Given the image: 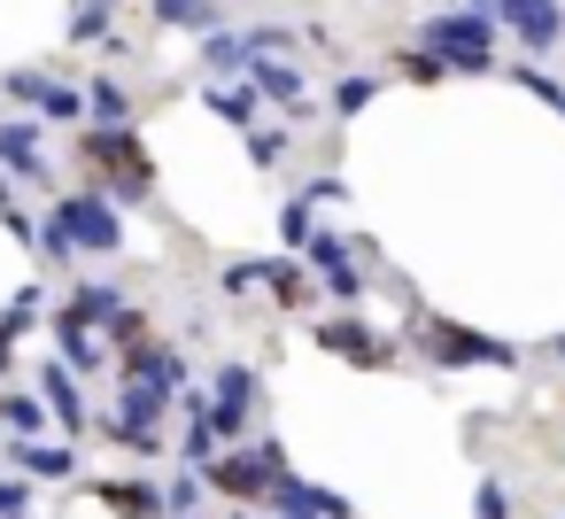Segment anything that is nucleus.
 Instances as JSON below:
<instances>
[{
	"label": "nucleus",
	"instance_id": "2eb2a0df",
	"mask_svg": "<svg viewBox=\"0 0 565 519\" xmlns=\"http://www.w3.org/2000/svg\"><path fill=\"white\" fill-rule=\"evenodd\" d=\"M271 504H295V511H318V519H356L349 496H333V488H318V480H295V473H279Z\"/></svg>",
	"mask_w": 565,
	"mask_h": 519
},
{
	"label": "nucleus",
	"instance_id": "dca6fc26",
	"mask_svg": "<svg viewBox=\"0 0 565 519\" xmlns=\"http://www.w3.org/2000/svg\"><path fill=\"white\" fill-rule=\"evenodd\" d=\"M318 341H326L333 357H356V364H380V357H387V341H380L372 326H349V318H326Z\"/></svg>",
	"mask_w": 565,
	"mask_h": 519
},
{
	"label": "nucleus",
	"instance_id": "39448f33",
	"mask_svg": "<svg viewBox=\"0 0 565 519\" xmlns=\"http://www.w3.org/2000/svg\"><path fill=\"white\" fill-rule=\"evenodd\" d=\"M302 256H310V272L326 279V295H341V303H356V295H364V264H356V248H349L341 233H310V241H302Z\"/></svg>",
	"mask_w": 565,
	"mask_h": 519
},
{
	"label": "nucleus",
	"instance_id": "f257e3e1",
	"mask_svg": "<svg viewBox=\"0 0 565 519\" xmlns=\"http://www.w3.org/2000/svg\"><path fill=\"white\" fill-rule=\"evenodd\" d=\"M78 148H86V163H102V171H109V194H117V202H148V194H156V171H148L140 133H132V125H94Z\"/></svg>",
	"mask_w": 565,
	"mask_h": 519
},
{
	"label": "nucleus",
	"instance_id": "f03ea898",
	"mask_svg": "<svg viewBox=\"0 0 565 519\" xmlns=\"http://www.w3.org/2000/svg\"><path fill=\"white\" fill-rule=\"evenodd\" d=\"M426 47L449 71H495V17L488 9H449V17L426 24Z\"/></svg>",
	"mask_w": 565,
	"mask_h": 519
},
{
	"label": "nucleus",
	"instance_id": "9b49d317",
	"mask_svg": "<svg viewBox=\"0 0 565 519\" xmlns=\"http://www.w3.org/2000/svg\"><path fill=\"white\" fill-rule=\"evenodd\" d=\"M94 504H109L117 519H171V504H163V488H156V480H102V488H94Z\"/></svg>",
	"mask_w": 565,
	"mask_h": 519
},
{
	"label": "nucleus",
	"instance_id": "c756f323",
	"mask_svg": "<svg viewBox=\"0 0 565 519\" xmlns=\"http://www.w3.org/2000/svg\"><path fill=\"white\" fill-rule=\"evenodd\" d=\"M102 333H109L117 349H132V341H148V310H132V303H125V310H117V318H109Z\"/></svg>",
	"mask_w": 565,
	"mask_h": 519
},
{
	"label": "nucleus",
	"instance_id": "cd10ccee",
	"mask_svg": "<svg viewBox=\"0 0 565 519\" xmlns=\"http://www.w3.org/2000/svg\"><path fill=\"white\" fill-rule=\"evenodd\" d=\"M310 218H318V194H310V187H302V194H295V202H287V210H279V233H287V241H295V248H302V241H310Z\"/></svg>",
	"mask_w": 565,
	"mask_h": 519
},
{
	"label": "nucleus",
	"instance_id": "9d476101",
	"mask_svg": "<svg viewBox=\"0 0 565 519\" xmlns=\"http://www.w3.org/2000/svg\"><path fill=\"white\" fill-rule=\"evenodd\" d=\"M0 171H24V179L47 187V148H40V125H32V117H9V125H0Z\"/></svg>",
	"mask_w": 565,
	"mask_h": 519
},
{
	"label": "nucleus",
	"instance_id": "72a5a7b5",
	"mask_svg": "<svg viewBox=\"0 0 565 519\" xmlns=\"http://www.w3.org/2000/svg\"><path fill=\"white\" fill-rule=\"evenodd\" d=\"M279 519H318V511H295V504H279Z\"/></svg>",
	"mask_w": 565,
	"mask_h": 519
},
{
	"label": "nucleus",
	"instance_id": "4468645a",
	"mask_svg": "<svg viewBox=\"0 0 565 519\" xmlns=\"http://www.w3.org/2000/svg\"><path fill=\"white\" fill-rule=\"evenodd\" d=\"M47 326H55V341H63V364H78V372H94V364L109 357V341H94V318H78V310H55Z\"/></svg>",
	"mask_w": 565,
	"mask_h": 519
},
{
	"label": "nucleus",
	"instance_id": "6ab92c4d",
	"mask_svg": "<svg viewBox=\"0 0 565 519\" xmlns=\"http://www.w3.org/2000/svg\"><path fill=\"white\" fill-rule=\"evenodd\" d=\"M109 17H117L109 0H78V17H71V40H78V47H102V40L117 47V24H109Z\"/></svg>",
	"mask_w": 565,
	"mask_h": 519
},
{
	"label": "nucleus",
	"instance_id": "aec40b11",
	"mask_svg": "<svg viewBox=\"0 0 565 519\" xmlns=\"http://www.w3.org/2000/svg\"><path fill=\"white\" fill-rule=\"evenodd\" d=\"M156 24H186V32H217V9L210 0H148Z\"/></svg>",
	"mask_w": 565,
	"mask_h": 519
},
{
	"label": "nucleus",
	"instance_id": "2f4dec72",
	"mask_svg": "<svg viewBox=\"0 0 565 519\" xmlns=\"http://www.w3.org/2000/svg\"><path fill=\"white\" fill-rule=\"evenodd\" d=\"M472 511H480V519H511V496H503V480H480Z\"/></svg>",
	"mask_w": 565,
	"mask_h": 519
},
{
	"label": "nucleus",
	"instance_id": "c9c22d12",
	"mask_svg": "<svg viewBox=\"0 0 565 519\" xmlns=\"http://www.w3.org/2000/svg\"><path fill=\"white\" fill-rule=\"evenodd\" d=\"M550 349H557V357H565V333H557V341H550Z\"/></svg>",
	"mask_w": 565,
	"mask_h": 519
},
{
	"label": "nucleus",
	"instance_id": "f704fd0d",
	"mask_svg": "<svg viewBox=\"0 0 565 519\" xmlns=\"http://www.w3.org/2000/svg\"><path fill=\"white\" fill-rule=\"evenodd\" d=\"M9 202H17V194H9V179H0V210H9Z\"/></svg>",
	"mask_w": 565,
	"mask_h": 519
},
{
	"label": "nucleus",
	"instance_id": "c85d7f7f",
	"mask_svg": "<svg viewBox=\"0 0 565 519\" xmlns=\"http://www.w3.org/2000/svg\"><path fill=\"white\" fill-rule=\"evenodd\" d=\"M287 148H295V140H287L279 125H256V133H248V156H256L264 171H271V163H287Z\"/></svg>",
	"mask_w": 565,
	"mask_h": 519
},
{
	"label": "nucleus",
	"instance_id": "0eeeda50",
	"mask_svg": "<svg viewBox=\"0 0 565 519\" xmlns=\"http://www.w3.org/2000/svg\"><path fill=\"white\" fill-rule=\"evenodd\" d=\"M488 17H503L511 32H519V47H550L557 32H565V17H557V0H480Z\"/></svg>",
	"mask_w": 565,
	"mask_h": 519
},
{
	"label": "nucleus",
	"instance_id": "393cba45",
	"mask_svg": "<svg viewBox=\"0 0 565 519\" xmlns=\"http://www.w3.org/2000/svg\"><path fill=\"white\" fill-rule=\"evenodd\" d=\"M372 94H380V78H372V71H349V78L333 86V109L356 117V109H372Z\"/></svg>",
	"mask_w": 565,
	"mask_h": 519
},
{
	"label": "nucleus",
	"instance_id": "473e14b6",
	"mask_svg": "<svg viewBox=\"0 0 565 519\" xmlns=\"http://www.w3.org/2000/svg\"><path fill=\"white\" fill-rule=\"evenodd\" d=\"M24 504H32L24 480H0V519H24Z\"/></svg>",
	"mask_w": 565,
	"mask_h": 519
},
{
	"label": "nucleus",
	"instance_id": "f3484780",
	"mask_svg": "<svg viewBox=\"0 0 565 519\" xmlns=\"http://www.w3.org/2000/svg\"><path fill=\"white\" fill-rule=\"evenodd\" d=\"M171 449H179V465H210V457L225 449V434H217V419H210V403H186V434H179Z\"/></svg>",
	"mask_w": 565,
	"mask_h": 519
},
{
	"label": "nucleus",
	"instance_id": "412c9836",
	"mask_svg": "<svg viewBox=\"0 0 565 519\" xmlns=\"http://www.w3.org/2000/svg\"><path fill=\"white\" fill-rule=\"evenodd\" d=\"M71 310H78V318H94V326H109V318L125 310V295H117V279H86V287L71 295Z\"/></svg>",
	"mask_w": 565,
	"mask_h": 519
},
{
	"label": "nucleus",
	"instance_id": "5701e85b",
	"mask_svg": "<svg viewBox=\"0 0 565 519\" xmlns=\"http://www.w3.org/2000/svg\"><path fill=\"white\" fill-rule=\"evenodd\" d=\"M0 426H17V434H47V395H0Z\"/></svg>",
	"mask_w": 565,
	"mask_h": 519
},
{
	"label": "nucleus",
	"instance_id": "f8f14e48",
	"mask_svg": "<svg viewBox=\"0 0 565 519\" xmlns=\"http://www.w3.org/2000/svg\"><path fill=\"white\" fill-rule=\"evenodd\" d=\"M248 86H256L264 102H287V109L310 102V86H302V71H295L287 55H256V63H248Z\"/></svg>",
	"mask_w": 565,
	"mask_h": 519
},
{
	"label": "nucleus",
	"instance_id": "423d86ee",
	"mask_svg": "<svg viewBox=\"0 0 565 519\" xmlns=\"http://www.w3.org/2000/svg\"><path fill=\"white\" fill-rule=\"evenodd\" d=\"M210 380H217V388H210V419H217V434L233 442V434L248 426V411H256V372H248V364H217Z\"/></svg>",
	"mask_w": 565,
	"mask_h": 519
},
{
	"label": "nucleus",
	"instance_id": "a878e982",
	"mask_svg": "<svg viewBox=\"0 0 565 519\" xmlns=\"http://www.w3.org/2000/svg\"><path fill=\"white\" fill-rule=\"evenodd\" d=\"M40 256H47L55 272H63V264H78V241H71V225H63L55 210H47V225H40Z\"/></svg>",
	"mask_w": 565,
	"mask_h": 519
},
{
	"label": "nucleus",
	"instance_id": "7c9ffc66",
	"mask_svg": "<svg viewBox=\"0 0 565 519\" xmlns=\"http://www.w3.org/2000/svg\"><path fill=\"white\" fill-rule=\"evenodd\" d=\"M511 78H519V86H526V94H542V102H550V109H557V117H565V86H557V78H542V71H534V63H519V71H511Z\"/></svg>",
	"mask_w": 565,
	"mask_h": 519
},
{
	"label": "nucleus",
	"instance_id": "e433bc0d",
	"mask_svg": "<svg viewBox=\"0 0 565 519\" xmlns=\"http://www.w3.org/2000/svg\"><path fill=\"white\" fill-rule=\"evenodd\" d=\"M0 372H9V349H0Z\"/></svg>",
	"mask_w": 565,
	"mask_h": 519
},
{
	"label": "nucleus",
	"instance_id": "1a4fd4ad",
	"mask_svg": "<svg viewBox=\"0 0 565 519\" xmlns=\"http://www.w3.org/2000/svg\"><path fill=\"white\" fill-rule=\"evenodd\" d=\"M40 395L55 411L63 434H86V395H78V364H40Z\"/></svg>",
	"mask_w": 565,
	"mask_h": 519
},
{
	"label": "nucleus",
	"instance_id": "4be33fe9",
	"mask_svg": "<svg viewBox=\"0 0 565 519\" xmlns=\"http://www.w3.org/2000/svg\"><path fill=\"white\" fill-rule=\"evenodd\" d=\"M202 102H210V117H225V125H248L264 94H256V86H210Z\"/></svg>",
	"mask_w": 565,
	"mask_h": 519
},
{
	"label": "nucleus",
	"instance_id": "6e6552de",
	"mask_svg": "<svg viewBox=\"0 0 565 519\" xmlns=\"http://www.w3.org/2000/svg\"><path fill=\"white\" fill-rule=\"evenodd\" d=\"M9 94H17V102H32V109H47V117H63V125H78V117H86V94H78V86H63V78H40V71H9Z\"/></svg>",
	"mask_w": 565,
	"mask_h": 519
},
{
	"label": "nucleus",
	"instance_id": "20e7f679",
	"mask_svg": "<svg viewBox=\"0 0 565 519\" xmlns=\"http://www.w3.org/2000/svg\"><path fill=\"white\" fill-rule=\"evenodd\" d=\"M411 341H426L434 364H519V349H503L488 333H465V326H441V318H418Z\"/></svg>",
	"mask_w": 565,
	"mask_h": 519
},
{
	"label": "nucleus",
	"instance_id": "7ed1b4c3",
	"mask_svg": "<svg viewBox=\"0 0 565 519\" xmlns=\"http://www.w3.org/2000/svg\"><path fill=\"white\" fill-rule=\"evenodd\" d=\"M55 218L71 225V241H78L86 256H117V241H125V218L109 210V187H86V194H63V202H55Z\"/></svg>",
	"mask_w": 565,
	"mask_h": 519
},
{
	"label": "nucleus",
	"instance_id": "a211bd4d",
	"mask_svg": "<svg viewBox=\"0 0 565 519\" xmlns=\"http://www.w3.org/2000/svg\"><path fill=\"white\" fill-rule=\"evenodd\" d=\"M86 117H94V125H132V94H125L117 78H94V86H86Z\"/></svg>",
	"mask_w": 565,
	"mask_h": 519
},
{
	"label": "nucleus",
	"instance_id": "b1692460",
	"mask_svg": "<svg viewBox=\"0 0 565 519\" xmlns=\"http://www.w3.org/2000/svg\"><path fill=\"white\" fill-rule=\"evenodd\" d=\"M264 287H271L279 303H302V295H310V279H302V264H287V256H264Z\"/></svg>",
	"mask_w": 565,
	"mask_h": 519
},
{
	"label": "nucleus",
	"instance_id": "ddd939ff",
	"mask_svg": "<svg viewBox=\"0 0 565 519\" xmlns=\"http://www.w3.org/2000/svg\"><path fill=\"white\" fill-rule=\"evenodd\" d=\"M17 465H24L32 480H71V473H78V442H47V434H24V442H17Z\"/></svg>",
	"mask_w": 565,
	"mask_h": 519
},
{
	"label": "nucleus",
	"instance_id": "bb28decb",
	"mask_svg": "<svg viewBox=\"0 0 565 519\" xmlns=\"http://www.w3.org/2000/svg\"><path fill=\"white\" fill-rule=\"evenodd\" d=\"M194 496H202V465H179V473L163 480V504H171V519H186V511H194Z\"/></svg>",
	"mask_w": 565,
	"mask_h": 519
}]
</instances>
